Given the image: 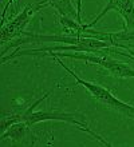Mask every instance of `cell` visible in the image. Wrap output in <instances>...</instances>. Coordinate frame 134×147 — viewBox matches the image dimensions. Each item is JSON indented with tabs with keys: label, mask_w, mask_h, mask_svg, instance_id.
Listing matches in <instances>:
<instances>
[{
	"label": "cell",
	"mask_w": 134,
	"mask_h": 147,
	"mask_svg": "<svg viewBox=\"0 0 134 147\" xmlns=\"http://www.w3.org/2000/svg\"><path fill=\"white\" fill-rule=\"evenodd\" d=\"M39 56L43 58H70V59H77V60H83L86 63H91V64H98V66L103 67L107 72L113 75L114 78L119 79H129L134 78V68L127 66L126 63L118 62L114 58H111L110 55H99V52H47V54H40Z\"/></svg>",
	"instance_id": "cell-3"
},
{
	"label": "cell",
	"mask_w": 134,
	"mask_h": 147,
	"mask_svg": "<svg viewBox=\"0 0 134 147\" xmlns=\"http://www.w3.org/2000/svg\"><path fill=\"white\" fill-rule=\"evenodd\" d=\"M15 0H7V3H5V5H4L3 8V12H1V26H3L4 23H5V15H7V11H8V7L11 5L12 3H14Z\"/></svg>",
	"instance_id": "cell-10"
},
{
	"label": "cell",
	"mask_w": 134,
	"mask_h": 147,
	"mask_svg": "<svg viewBox=\"0 0 134 147\" xmlns=\"http://www.w3.org/2000/svg\"><path fill=\"white\" fill-rule=\"evenodd\" d=\"M52 59L62 67V68H63V70H66V72L70 74V75L75 79V82H77L78 84L82 86V87H83V88L86 90L93 98H94V100H97L99 105H102L103 107L111 110V111L117 112V114H119V115H122V116H125V118H129V119L134 120V106L127 105V103L122 102L121 99H118L114 94L111 92L110 90H107L106 87H103V86L93 83V82L83 80V79L78 76L77 74L74 72L70 67L66 66L65 63L62 62L61 58L54 56Z\"/></svg>",
	"instance_id": "cell-2"
},
{
	"label": "cell",
	"mask_w": 134,
	"mask_h": 147,
	"mask_svg": "<svg viewBox=\"0 0 134 147\" xmlns=\"http://www.w3.org/2000/svg\"><path fill=\"white\" fill-rule=\"evenodd\" d=\"M84 36H93V38L109 42L114 48H121V50L131 48V50H134V30L125 28L123 31L119 32H101L94 31V30L91 31L90 28H87Z\"/></svg>",
	"instance_id": "cell-6"
},
{
	"label": "cell",
	"mask_w": 134,
	"mask_h": 147,
	"mask_svg": "<svg viewBox=\"0 0 134 147\" xmlns=\"http://www.w3.org/2000/svg\"><path fill=\"white\" fill-rule=\"evenodd\" d=\"M44 1H46L47 7L54 8L59 16L78 20V12L77 9H74L71 0H44Z\"/></svg>",
	"instance_id": "cell-8"
},
{
	"label": "cell",
	"mask_w": 134,
	"mask_h": 147,
	"mask_svg": "<svg viewBox=\"0 0 134 147\" xmlns=\"http://www.w3.org/2000/svg\"><path fill=\"white\" fill-rule=\"evenodd\" d=\"M77 12H78V22L82 23V0H77Z\"/></svg>",
	"instance_id": "cell-11"
},
{
	"label": "cell",
	"mask_w": 134,
	"mask_h": 147,
	"mask_svg": "<svg viewBox=\"0 0 134 147\" xmlns=\"http://www.w3.org/2000/svg\"><path fill=\"white\" fill-rule=\"evenodd\" d=\"M107 52L110 54V52H114V54H118V55H122V56H126V58L131 59L134 60V50L131 48H126V50H121V48H114V47H110V48H107Z\"/></svg>",
	"instance_id": "cell-9"
},
{
	"label": "cell",
	"mask_w": 134,
	"mask_h": 147,
	"mask_svg": "<svg viewBox=\"0 0 134 147\" xmlns=\"http://www.w3.org/2000/svg\"><path fill=\"white\" fill-rule=\"evenodd\" d=\"M110 11H117L122 16V19L125 20V28L126 30H134V0H109L103 9L90 23L83 24V28L87 30V28L94 27L107 12Z\"/></svg>",
	"instance_id": "cell-5"
},
{
	"label": "cell",
	"mask_w": 134,
	"mask_h": 147,
	"mask_svg": "<svg viewBox=\"0 0 134 147\" xmlns=\"http://www.w3.org/2000/svg\"><path fill=\"white\" fill-rule=\"evenodd\" d=\"M51 92H52V91H48L47 94H44L40 99L35 100L34 103L30 105L28 107L19 109V111L15 110V111L11 112V114H3V116H1V132L5 131L11 124L16 123V122H24V123H27L28 126L32 127V126L36 123L48 122V120H56V122H65V123H69V124H71V126H75V127L79 128L80 131H84L86 134L93 136L94 139H97L101 144H103V146H111L110 142H107L99 134H97L94 130H91L83 119H80L82 116L77 115V114L62 112V111H46V110L35 111V107L40 105L43 100H46L47 98L50 96Z\"/></svg>",
	"instance_id": "cell-1"
},
{
	"label": "cell",
	"mask_w": 134,
	"mask_h": 147,
	"mask_svg": "<svg viewBox=\"0 0 134 147\" xmlns=\"http://www.w3.org/2000/svg\"><path fill=\"white\" fill-rule=\"evenodd\" d=\"M43 8H47V4L44 0H40L38 3L27 5L18 16H15L10 22H5L1 26V30H0V42H1V46L7 44V43L15 42L16 39L23 36L24 28L27 27V24L31 22V19L34 18L35 13L39 12L40 9H43Z\"/></svg>",
	"instance_id": "cell-4"
},
{
	"label": "cell",
	"mask_w": 134,
	"mask_h": 147,
	"mask_svg": "<svg viewBox=\"0 0 134 147\" xmlns=\"http://www.w3.org/2000/svg\"><path fill=\"white\" fill-rule=\"evenodd\" d=\"M32 139V143H35V138L31 132V126H28L24 122H16L11 124L5 131L1 132V140L4 139H11L14 142H23L24 139Z\"/></svg>",
	"instance_id": "cell-7"
}]
</instances>
